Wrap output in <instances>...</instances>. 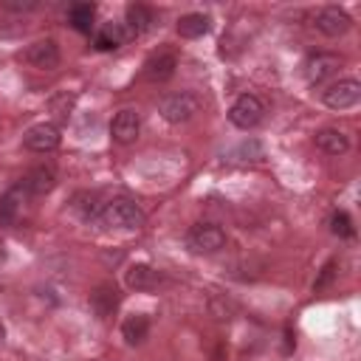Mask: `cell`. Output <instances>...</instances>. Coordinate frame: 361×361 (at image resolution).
Segmentation results:
<instances>
[{
    "label": "cell",
    "mask_w": 361,
    "mask_h": 361,
    "mask_svg": "<svg viewBox=\"0 0 361 361\" xmlns=\"http://www.w3.org/2000/svg\"><path fill=\"white\" fill-rule=\"evenodd\" d=\"M265 118V104L259 96L254 93H243L234 99V104L228 107V121L240 130H254L259 121Z\"/></svg>",
    "instance_id": "cell-4"
},
{
    "label": "cell",
    "mask_w": 361,
    "mask_h": 361,
    "mask_svg": "<svg viewBox=\"0 0 361 361\" xmlns=\"http://www.w3.org/2000/svg\"><path fill=\"white\" fill-rule=\"evenodd\" d=\"M147 333H149V319H147L144 313H133V316H127V319L121 322V338H124L130 347L141 344V341L147 338Z\"/></svg>",
    "instance_id": "cell-20"
},
{
    "label": "cell",
    "mask_w": 361,
    "mask_h": 361,
    "mask_svg": "<svg viewBox=\"0 0 361 361\" xmlns=\"http://www.w3.org/2000/svg\"><path fill=\"white\" fill-rule=\"evenodd\" d=\"M71 209L82 217V220H102V212H104V203L99 200L96 192H76L73 200H71Z\"/></svg>",
    "instance_id": "cell-16"
},
{
    "label": "cell",
    "mask_w": 361,
    "mask_h": 361,
    "mask_svg": "<svg viewBox=\"0 0 361 361\" xmlns=\"http://www.w3.org/2000/svg\"><path fill=\"white\" fill-rule=\"evenodd\" d=\"M164 282H166L164 274H161L158 268L147 265V262H135V265H130L127 274H124V285H127L130 290H155V288H161Z\"/></svg>",
    "instance_id": "cell-10"
},
{
    "label": "cell",
    "mask_w": 361,
    "mask_h": 361,
    "mask_svg": "<svg viewBox=\"0 0 361 361\" xmlns=\"http://www.w3.org/2000/svg\"><path fill=\"white\" fill-rule=\"evenodd\" d=\"M313 144H316L324 155H344V152L350 149V138H347L341 130H336V127L319 130V133L313 135Z\"/></svg>",
    "instance_id": "cell-15"
},
{
    "label": "cell",
    "mask_w": 361,
    "mask_h": 361,
    "mask_svg": "<svg viewBox=\"0 0 361 361\" xmlns=\"http://www.w3.org/2000/svg\"><path fill=\"white\" fill-rule=\"evenodd\" d=\"M23 144L31 152H51V149L59 147V127L51 124V121H39V124H34V127L25 130Z\"/></svg>",
    "instance_id": "cell-8"
},
{
    "label": "cell",
    "mask_w": 361,
    "mask_h": 361,
    "mask_svg": "<svg viewBox=\"0 0 361 361\" xmlns=\"http://www.w3.org/2000/svg\"><path fill=\"white\" fill-rule=\"evenodd\" d=\"M330 231H333L336 237H341V240L353 237V234H355V228H353L350 214H347V212H336V214L330 217Z\"/></svg>",
    "instance_id": "cell-23"
},
{
    "label": "cell",
    "mask_w": 361,
    "mask_h": 361,
    "mask_svg": "<svg viewBox=\"0 0 361 361\" xmlns=\"http://www.w3.org/2000/svg\"><path fill=\"white\" fill-rule=\"evenodd\" d=\"M200 110V99L189 90H180V93H169L158 102V113L164 116V121L169 124H183L189 121L195 113Z\"/></svg>",
    "instance_id": "cell-2"
},
{
    "label": "cell",
    "mask_w": 361,
    "mask_h": 361,
    "mask_svg": "<svg viewBox=\"0 0 361 361\" xmlns=\"http://www.w3.org/2000/svg\"><path fill=\"white\" fill-rule=\"evenodd\" d=\"M20 186L25 189V195H37V197H42V195H48V192L56 186V172H54L51 166L39 164V166H34V169L25 172V178H23Z\"/></svg>",
    "instance_id": "cell-14"
},
{
    "label": "cell",
    "mask_w": 361,
    "mask_h": 361,
    "mask_svg": "<svg viewBox=\"0 0 361 361\" xmlns=\"http://www.w3.org/2000/svg\"><path fill=\"white\" fill-rule=\"evenodd\" d=\"M25 59H28V65L37 68V71H54V68H59L62 54H59L56 39H37V42L28 45Z\"/></svg>",
    "instance_id": "cell-9"
},
{
    "label": "cell",
    "mask_w": 361,
    "mask_h": 361,
    "mask_svg": "<svg viewBox=\"0 0 361 361\" xmlns=\"http://www.w3.org/2000/svg\"><path fill=\"white\" fill-rule=\"evenodd\" d=\"M68 17H71V23H73V28H76V31H82V34H87V31L93 28V17H96V6H93V3H76V6H71V11H68Z\"/></svg>",
    "instance_id": "cell-21"
},
{
    "label": "cell",
    "mask_w": 361,
    "mask_h": 361,
    "mask_svg": "<svg viewBox=\"0 0 361 361\" xmlns=\"http://www.w3.org/2000/svg\"><path fill=\"white\" fill-rule=\"evenodd\" d=\"M144 220H147L144 209L130 197H113L110 203H104V212H102V223L121 231H138Z\"/></svg>",
    "instance_id": "cell-1"
},
{
    "label": "cell",
    "mask_w": 361,
    "mask_h": 361,
    "mask_svg": "<svg viewBox=\"0 0 361 361\" xmlns=\"http://www.w3.org/2000/svg\"><path fill=\"white\" fill-rule=\"evenodd\" d=\"M141 133V116L135 110H118L116 118L110 121V138L116 144H133Z\"/></svg>",
    "instance_id": "cell-11"
},
{
    "label": "cell",
    "mask_w": 361,
    "mask_h": 361,
    "mask_svg": "<svg viewBox=\"0 0 361 361\" xmlns=\"http://www.w3.org/2000/svg\"><path fill=\"white\" fill-rule=\"evenodd\" d=\"M322 102H324V107L338 110V113L350 110L361 102V82L358 79H338L322 93Z\"/></svg>",
    "instance_id": "cell-5"
},
{
    "label": "cell",
    "mask_w": 361,
    "mask_h": 361,
    "mask_svg": "<svg viewBox=\"0 0 361 361\" xmlns=\"http://www.w3.org/2000/svg\"><path fill=\"white\" fill-rule=\"evenodd\" d=\"M333 276H336V259H327V262H324V268H322V274L313 279V290H322V288H327Z\"/></svg>",
    "instance_id": "cell-25"
},
{
    "label": "cell",
    "mask_w": 361,
    "mask_h": 361,
    "mask_svg": "<svg viewBox=\"0 0 361 361\" xmlns=\"http://www.w3.org/2000/svg\"><path fill=\"white\" fill-rule=\"evenodd\" d=\"M87 305H90V310H93V316L96 319H110L113 316V310L118 307V290H116V285H96L93 290H90V296H87Z\"/></svg>",
    "instance_id": "cell-12"
},
{
    "label": "cell",
    "mask_w": 361,
    "mask_h": 361,
    "mask_svg": "<svg viewBox=\"0 0 361 361\" xmlns=\"http://www.w3.org/2000/svg\"><path fill=\"white\" fill-rule=\"evenodd\" d=\"M178 34L183 37V39H197V37H203V34H209V28H212V20H209V14H200V11H192V14H183L180 20H178Z\"/></svg>",
    "instance_id": "cell-18"
},
{
    "label": "cell",
    "mask_w": 361,
    "mask_h": 361,
    "mask_svg": "<svg viewBox=\"0 0 361 361\" xmlns=\"http://www.w3.org/2000/svg\"><path fill=\"white\" fill-rule=\"evenodd\" d=\"M226 245V231L217 223H195L186 231V248L192 254H214Z\"/></svg>",
    "instance_id": "cell-3"
},
{
    "label": "cell",
    "mask_w": 361,
    "mask_h": 361,
    "mask_svg": "<svg viewBox=\"0 0 361 361\" xmlns=\"http://www.w3.org/2000/svg\"><path fill=\"white\" fill-rule=\"evenodd\" d=\"M23 200H25V189L17 183V186H11L3 197H0V226H11L14 220H17V214H20V209H23Z\"/></svg>",
    "instance_id": "cell-19"
},
{
    "label": "cell",
    "mask_w": 361,
    "mask_h": 361,
    "mask_svg": "<svg viewBox=\"0 0 361 361\" xmlns=\"http://www.w3.org/2000/svg\"><path fill=\"white\" fill-rule=\"evenodd\" d=\"M175 68H178V56L172 51H158L144 62V76L149 82H166L175 76Z\"/></svg>",
    "instance_id": "cell-13"
},
{
    "label": "cell",
    "mask_w": 361,
    "mask_h": 361,
    "mask_svg": "<svg viewBox=\"0 0 361 361\" xmlns=\"http://www.w3.org/2000/svg\"><path fill=\"white\" fill-rule=\"evenodd\" d=\"M234 310H237V305H234L231 299H226L223 293H212V296H209V313H212L214 319H231Z\"/></svg>",
    "instance_id": "cell-22"
},
{
    "label": "cell",
    "mask_w": 361,
    "mask_h": 361,
    "mask_svg": "<svg viewBox=\"0 0 361 361\" xmlns=\"http://www.w3.org/2000/svg\"><path fill=\"white\" fill-rule=\"evenodd\" d=\"M39 3L37 0H3V8L6 11H17V14H23V11H34Z\"/></svg>",
    "instance_id": "cell-27"
},
{
    "label": "cell",
    "mask_w": 361,
    "mask_h": 361,
    "mask_svg": "<svg viewBox=\"0 0 361 361\" xmlns=\"http://www.w3.org/2000/svg\"><path fill=\"white\" fill-rule=\"evenodd\" d=\"M155 25V11L149 8V6H144V3H130L127 6V28H130V34H147L149 28Z\"/></svg>",
    "instance_id": "cell-17"
},
{
    "label": "cell",
    "mask_w": 361,
    "mask_h": 361,
    "mask_svg": "<svg viewBox=\"0 0 361 361\" xmlns=\"http://www.w3.org/2000/svg\"><path fill=\"white\" fill-rule=\"evenodd\" d=\"M350 25H353L350 14L344 8H338V6H324V8H319L313 14V28L319 34H324V37H341V34L350 31Z\"/></svg>",
    "instance_id": "cell-6"
},
{
    "label": "cell",
    "mask_w": 361,
    "mask_h": 361,
    "mask_svg": "<svg viewBox=\"0 0 361 361\" xmlns=\"http://www.w3.org/2000/svg\"><path fill=\"white\" fill-rule=\"evenodd\" d=\"M3 341H6V327H3V322H0V347H3Z\"/></svg>",
    "instance_id": "cell-28"
},
{
    "label": "cell",
    "mask_w": 361,
    "mask_h": 361,
    "mask_svg": "<svg viewBox=\"0 0 361 361\" xmlns=\"http://www.w3.org/2000/svg\"><path fill=\"white\" fill-rule=\"evenodd\" d=\"M338 68H341V56L316 51V54H310V56L305 59V79H307L310 85H322V82H327Z\"/></svg>",
    "instance_id": "cell-7"
},
{
    "label": "cell",
    "mask_w": 361,
    "mask_h": 361,
    "mask_svg": "<svg viewBox=\"0 0 361 361\" xmlns=\"http://www.w3.org/2000/svg\"><path fill=\"white\" fill-rule=\"evenodd\" d=\"M124 39V34L118 28H104L102 34H96V48L99 51H110V48H118Z\"/></svg>",
    "instance_id": "cell-24"
},
{
    "label": "cell",
    "mask_w": 361,
    "mask_h": 361,
    "mask_svg": "<svg viewBox=\"0 0 361 361\" xmlns=\"http://www.w3.org/2000/svg\"><path fill=\"white\" fill-rule=\"evenodd\" d=\"M237 155H243V161H259L262 158V147L257 141H245V144H240Z\"/></svg>",
    "instance_id": "cell-26"
}]
</instances>
